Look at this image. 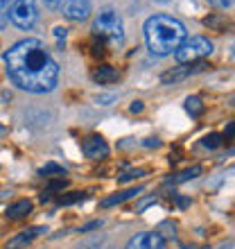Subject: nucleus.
Returning a JSON list of instances; mask_svg holds the SVG:
<instances>
[{
	"label": "nucleus",
	"instance_id": "26",
	"mask_svg": "<svg viewBox=\"0 0 235 249\" xmlns=\"http://www.w3.org/2000/svg\"><path fill=\"white\" fill-rule=\"evenodd\" d=\"M158 145H161L158 138H147V141H145V147H158Z\"/></svg>",
	"mask_w": 235,
	"mask_h": 249
},
{
	"label": "nucleus",
	"instance_id": "32",
	"mask_svg": "<svg viewBox=\"0 0 235 249\" xmlns=\"http://www.w3.org/2000/svg\"><path fill=\"white\" fill-rule=\"evenodd\" d=\"M0 131H2V127H0Z\"/></svg>",
	"mask_w": 235,
	"mask_h": 249
},
{
	"label": "nucleus",
	"instance_id": "22",
	"mask_svg": "<svg viewBox=\"0 0 235 249\" xmlns=\"http://www.w3.org/2000/svg\"><path fill=\"white\" fill-rule=\"evenodd\" d=\"M100 227H102V222H100V220H93V222L84 224V227L79 229V233H88V231H91V229H100Z\"/></svg>",
	"mask_w": 235,
	"mask_h": 249
},
{
	"label": "nucleus",
	"instance_id": "5",
	"mask_svg": "<svg viewBox=\"0 0 235 249\" xmlns=\"http://www.w3.org/2000/svg\"><path fill=\"white\" fill-rule=\"evenodd\" d=\"M39 18L36 0H14L9 7V20L20 30H30Z\"/></svg>",
	"mask_w": 235,
	"mask_h": 249
},
{
	"label": "nucleus",
	"instance_id": "9",
	"mask_svg": "<svg viewBox=\"0 0 235 249\" xmlns=\"http://www.w3.org/2000/svg\"><path fill=\"white\" fill-rule=\"evenodd\" d=\"M143 193V186H134V188H127V190H120V193H113L111 197H104L102 199V206L104 209H109V206H116V204H122V202H127V199H131V197H138Z\"/></svg>",
	"mask_w": 235,
	"mask_h": 249
},
{
	"label": "nucleus",
	"instance_id": "10",
	"mask_svg": "<svg viewBox=\"0 0 235 249\" xmlns=\"http://www.w3.org/2000/svg\"><path fill=\"white\" fill-rule=\"evenodd\" d=\"M93 82H98V84H113V82H118V71L109 64L98 66L93 71Z\"/></svg>",
	"mask_w": 235,
	"mask_h": 249
},
{
	"label": "nucleus",
	"instance_id": "3",
	"mask_svg": "<svg viewBox=\"0 0 235 249\" xmlns=\"http://www.w3.org/2000/svg\"><path fill=\"white\" fill-rule=\"evenodd\" d=\"M93 32H95V39L104 41L106 46H113V48L122 46V41H124L122 18L116 12H111V9L98 14V18L93 20Z\"/></svg>",
	"mask_w": 235,
	"mask_h": 249
},
{
	"label": "nucleus",
	"instance_id": "18",
	"mask_svg": "<svg viewBox=\"0 0 235 249\" xmlns=\"http://www.w3.org/2000/svg\"><path fill=\"white\" fill-rule=\"evenodd\" d=\"M222 145V136L219 134H208V136L201 138V147H206V150H217Z\"/></svg>",
	"mask_w": 235,
	"mask_h": 249
},
{
	"label": "nucleus",
	"instance_id": "27",
	"mask_svg": "<svg viewBox=\"0 0 235 249\" xmlns=\"http://www.w3.org/2000/svg\"><path fill=\"white\" fill-rule=\"evenodd\" d=\"M154 202H156L154 197H150V199H145V202H140V206H138V211H145V209H147V206H150V204H154Z\"/></svg>",
	"mask_w": 235,
	"mask_h": 249
},
{
	"label": "nucleus",
	"instance_id": "8",
	"mask_svg": "<svg viewBox=\"0 0 235 249\" xmlns=\"http://www.w3.org/2000/svg\"><path fill=\"white\" fill-rule=\"evenodd\" d=\"M64 16L70 20H86L91 16V0H66L64 2Z\"/></svg>",
	"mask_w": 235,
	"mask_h": 249
},
{
	"label": "nucleus",
	"instance_id": "23",
	"mask_svg": "<svg viewBox=\"0 0 235 249\" xmlns=\"http://www.w3.org/2000/svg\"><path fill=\"white\" fill-rule=\"evenodd\" d=\"M215 7H219V9H229L231 5H233V0H210Z\"/></svg>",
	"mask_w": 235,
	"mask_h": 249
},
{
	"label": "nucleus",
	"instance_id": "31",
	"mask_svg": "<svg viewBox=\"0 0 235 249\" xmlns=\"http://www.w3.org/2000/svg\"><path fill=\"white\" fill-rule=\"evenodd\" d=\"M183 249H197V247H190V245H188V247H183Z\"/></svg>",
	"mask_w": 235,
	"mask_h": 249
},
{
	"label": "nucleus",
	"instance_id": "17",
	"mask_svg": "<svg viewBox=\"0 0 235 249\" xmlns=\"http://www.w3.org/2000/svg\"><path fill=\"white\" fill-rule=\"evenodd\" d=\"M82 199H86V193H66V195L59 197V204L61 206H70V204H77Z\"/></svg>",
	"mask_w": 235,
	"mask_h": 249
},
{
	"label": "nucleus",
	"instance_id": "25",
	"mask_svg": "<svg viewBox=\"0 0 235 249\" xmlns=\"http://www.w3.org/2000/svg\"><path fill=\"white\" fill-rule=\"evenodd\" d=\"M66 32H68L66 27H54V36H57L59 43H61V39H66Z\"/></svg>",
	"mask_w": 235,
	"mask_h": 249
},
{
	"label": "nucleus",
	"instance_id": "20",
	"mask_svg": "<svg viewBox=\"0 0 235 249\" xmlns=\"http://www.w3.org/2000/svg\"><path fill=\"white\" fill-rule=\"evenodd\" d=\"M143 175H145V170H129V172H124V175H120L118 181H131V179L143 177Z\"/></svg>",
	"mask_w": 235,
	"mask_h": 249
},
{
	"label": "nucleus",
	"instance_id": "21",
	"mask_svg": "<svg viewBox=\"0 0 235 249\" xmlns=\"http://www.w3.org/2000/svg\"><path fill=\"white\" fill-rule=\"evenodd\" d=\"M104 48H106L104 41H98V39H95V41H93V57H102V54L106 53Z\"/></svg>",
	"mask_w": 235,
	"mask_h": 249
},
{
	"label": "nucleus",
	"instance_id": "12",
	"mask_svg": "<svg viewBox=\"0 0 235 249\" xmlns=\"http://www.w3.org/2000/svg\"><path fill=\"white\" fill-rule=\"evenodd\" d=\"M188 75H190V66H179V68H174V71L165 72L161 79H163L165 84H168V82H179V79L188 77Z\"/></svg>",
	"mask_w": 235,
	"mask_h": 249
},
{
	"label": "nucleus",
	"instance_id": "28",
	"mask_svg": "<svg viewBox=\"0 0 235 249\" xmlns=\"http://www.w3.org/2000/svg\"><path fill=\"white\" fill-rule=\"evenodd\" d=\"M43 2H46L48 7H57L59 2H61V0H43Z\"/></svg>",
	"mask_w": 235,
	"mask_h": 249
},
{
	"label": "nucleus",
	"instance_id": "1",
	"mask_svg": "<svg viewBox=\"0 0 235 249\" xmlns=\"http://www.w3.org/2000/svg\"><path fill=\"white\" fill-rule=\"evenodd\" d=\"M7 75L27 93H50L59 82V64L39 39H23L5 53Z\"/></svg>",
	"mask_w": 235,
	"mask_h": 249
},
{
	"label": "nucleus",
	"instance_id": "6",
	"mask_svg": "<svg viewBox=\"0 0 235 249\" xmlns=\"http://www.w3.org/2000/svg\"><path fill=\"white\" fill-rule=\"evenodd\" d=\"M165 247V238L156 231L150 233H138L127 243V249H163Z\"/></svg>",
	"mask_w": 235,
	"mask_h": 249
},
{
	"label": "nucleus",
	"instance_id": "14",
	"mask_svg": "<svg viewBox=\"0 0 235 249\" xmlns=\"http://www.w3.org/2000/svg\"><path fill=\"white\" fill-rule=\"evenodd\" d=\"M199 175H201V168H199V165H195V168H188V170H183V172H179V175H174V177H172V181H174V184H183V181H190V179L199 177Z\"/></svg>",
	"mask_w": 235,
	"mask_h": 249
},
{
	"label": "nucleus",
	"instance_id": "16",
	"mask_svg": "<svg viewBox=\"0 0 235 249\" xmlns=\"http://www.w3.org/2000/svg\"><path fill=\"white\" fill-rule=\"evenodd\" d=\"M39 175H43V177H66V170L57 163H46L43 168H39Z\"/></svg>",
	"mask_w": 235,
	"mask_h": 249
},
{
	"label": "nucleus",
	"instance_id": "4",
	"mask_svg": "<svg viewBox=\"0 0 235 249\" xmlns=\"http://www.w3.org/2000/svg\"><path fill=\"white\" fill-rule=\"evenodd\" d=\"M210 53H213V43L206 36H190V39H183L181 46L174 50V59L179 61V66H190L208 57Z\"/></svg>",
	"mask_w": 235,
	"mask_h": 249
},
{
	"label": "nucleus",
	"instance_id": "29",
	"mask_svg": "<svg viewBox=\"0 0 235 249\" xmlns=\"http://www.w3.org/2000/svg\"><path fill=\"white\" fill-rule=\"evenodd\" d=\"M226 136H233V123H229V127H226Z\"/></svg>",
	"mask_w": 235,
	"mask_h": 249
},
{
	"label": "nucleus",
	"instance_id": "24",
	"mask_svg": "<svg viewBox=\"0 0 235 249\" xmlns=\"http://www.w3.org/2000/svg\"><path fill=\"white\" fill-rule=\"evenodd\" d=\"M129 111L131 113H140V111H143V102H140V100H134V102H131V107H129Z\"/></svg>",
	"mask_w": 235,
	"mask_h": 249
},
{
	"label": "nucleus",
	"instance_id": "15",
	"mask_svg": "<svg viewBox=\"0 0 235 249\" xmlns=\"http://www.w3.org/2000/svg\"><path fill=\"white\" fill-rule=\"evenodd\" d=\"M46 231H48V229H43V227H34V229H27L25 233H20V236H16V238L12 240V243H14V245H16V243H30V240H34L36 236H41V233H46Z\"/></svg>",
	"mask_w": 235,
	"mask_h": 249
},
{
	"label": "nucleus",
	"instance_id": "30",
	"mask_svg": "<svg viewBox=\"0 0 235 249\" xmlns=\"http://www.w3.org/2000/svg\"><path fill=\"white\" fill-rule=\"evenodd\" d=\"M156 2H161V5H168V2H170V0H156Z\"/></svg>",
	"mask_w": 235,
	"mask_h": 249
},
{
	"label": "nucleus",
	"instance_id": "7",
	"mask_svg": "<svg viewBox=\"0 0 235 249\" xmlns=\"http://www.w3.org/2000/svg\"><path fill=\"white\" fill-rule=\"evenodd\" d=\"M82 150H84L86 157H88V159H95V161L109 157V145H106V141L102 136H98V134H93V136L84 138Z\"/></svg>",
	"mask_w": 235,
	"mask_h": 249
},
{
	"label": "nucleus",
	"instance_id": "19",
	"mask_svg": "<svg viewBox=\"0 0 235 249\" xmlns=\"http://www.w3.org/2000/svg\"><path fill=\"white\" fill-rule=\"evenodd\" d=\"M9 7H12V0H0V27L9 18Z\"/></svg>",
	"mask_w": 235,
	"mask_h": 249
},
{
	"label": "nucleus",
	"instance_id": "11",
	"mask_svg": "<svg viewBox=\"0 0 235 249\" xmlns=\"http://www.w3.org/2000/svg\"><path fill=\"white\" fill-rule=\"evenodd\" d=\"M30 213H32V202L20 199V202L12 204V206L7 209V220H20V217H27Z\"/></svg>",
	"mask_w": 235,
	"mask_h": 249
},
{
	"label": "nucleus",
	"instance_id": "13",
	"mask_svg": "<svg viewBox=\"0 0 235 249\" xmlns=\"http://www.w3.org/2000/svg\"><path fill=\"white\" fill-rule=\"evenodd\" d=\"M185 111L192 116V118H197V116H201L203 113V102L201 98H197V95H192V98L185 100Z\"/></svg>",
	"mask_w": 235,
	"mask_h": 249
},
{
	"label": "nucleus",
	"instance_id": "2",
	"mask_svg": "<svg viewBox=\"0 0 235 249\" xmlns=\"http://www.w3.org/2000/svg\"><path fill=\"white\" fill-rule=\"evenodd\" d=\"M183 39H185V27H183L181 20L172 18V16L156 14L145 23V41H147L150 53L156 54V57L172 54L181 46Z\"/></svg>",
	"mask_w": 235,
	"mask_h": 249
}]
</instances>
